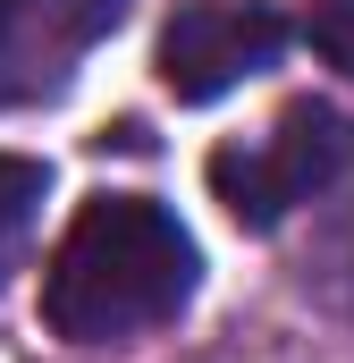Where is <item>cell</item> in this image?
Returning a JSON list of instances; mask_svg holds the SVG:
<instances>
[{
    "label": "cell",
    "instance_id": "cell-3",
    "mask_svg": "<svg viewBox=\"0 0 354 363\" xmlns=\"http://www.w3.org/2000/svg\"><path fill=\"white\" fill-rule=\"evenodd\" d=\"M287 51V17L270 0H185L161 34V85L177 101H219L245 77L278 68Z\"/></svg>",
    "mask_w": 354,
    "mask_h": 363
},
{
    "label": "cell",
    "instance_id": "cell-1",
    "mask_svg": "<svg viewBox=\"0 0 354 363\" xmlns=\"http://www.w3.org/2000/svg\"><path fill=\"white\" fill-rule=\"evenodd\" d=\"M202 254L185 237L169 203L152 194H93L85 211L68 220V237L51 245L42 271V321L68 347H118L177 321L194 304Z\"/></svg>",
    "mask_w": 354,
    "mask_h": 363
},
{
    "label": "cell",
    "instance_id": "cell-5",
    "mask_svg": "<svg viewBox=\"0 0 354 363\" xmlns=\"http://www.w3.org/2000/svg\"><path fill=\"white\" fill-rule=\"evenodd\" d=\"M42 203H51V169L25 161V152H0V287L25 262V245L42 228Z\"/></svg>",
    "mask_w": 354,
    "mask_h": 363
},
{
    "label": "cell",
    "instance_id": "cell-2",
    "mask_svg": "<svg viewBox=\"0 0 354 363\" xmlns=\"http://www.w3.org/2000/svg\"><path fill=\"white\" fill-rule=\"evenodd\" d=\"M346 169H354V127L329 101H295V110H278L270 135L211 152V194L236 211V228H278L295 203L329 194Z\"/></svg>",
    "mask_w": 354,
    "mask_h": 363
},
{
    "label": "cell",
    "instance_id": "cell-6",
    "mask_svg": "<svg viewBox=\"0 0 354 363\" xmlns=\"http://www.w3.org/2000/svg\"><path fill=\"white\" fill-rule=\"evenodd\" d=\"M304 34H312V51L354 85V0H304Z\"/></svg>",
    "mask_w": 354,
    "mask_h": 363
},
{
    "label": "cell",
    "instance_id": "cell-4",
    "mask_svg": "<svg viewBox=\"0 0 354 363\" xmlns=\"http://www.w3.org/2000/svg\"><path fill=\"white\" fill-rule=\"evenodd\" d=\"M127 26V0H0V110L59 101L68 77Z\"/></svg>",
    "mask_w": 354,
    "mask_h": 363
}]
</instances>
